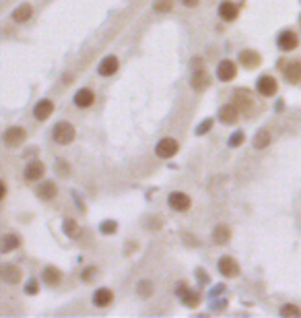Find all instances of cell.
<instances>
[{
  "mask_svg": "<svg viewBox=\"0 0 301 318\" xmlns=\"http://www.w3.org/2000/svg\"><path fill=\"white\" fill-rule=\"evenodd\" d=\"M167 202H169V207L173 211H178V213H184V211H188L190 205H192V200H190V196L186 192H171Z\"/></svg>",
  "mask_w": 301,
  "mask_h": 318,
  "instance_id": "obj_4",
  "label": "cell"
},
{
  "mask_svg": "<svg viewBox=\"0 0 301 318\" xmlns=\"http://www.w3.org/2000/svg\"><path fill=\"white\" fill-rule=\"evenodd\" d=\"M211 126H213V120H205L203 124H200V126L196 128V134H205V132H209Z\"/></svg>",
  "mask_w": 301,
  "mask_h": 318,
  "instance_id": "obj_34",
  "label": "cell"
},
{
  "mask_svg": "<svg viewBox=\"0 0 301 318\" xmlns=\"http://www.w3.org/2000/svg\"><path fill=\"white\" fill-rule=\"evenodd\" d=\"M256 89H258V93H260L262 97H272V95L277 93V89H279V83H277V79H274V77L264 75V77H260V79H258Z\"/></svg>",
  "mask_w": 301,
  "mask_h": 318,
  "instance_id": "obj_2",
  "label": "cell"
},
{
  "mask_svg": "<svg viewBox=\"0 0 301 318\" xmlns=\"http://www.w3.org/2000/svg\"><path fill=\"white\" fill-rule=\"evenodd\" d=\"M43 172H45V168H43L41 162H31V164L25 168V178H27L29 182H35V180H39V178L43 176Z\"/></svg>",
  "mask_w": 301,
  "mask_h": 318,
  "instance_id": "obj_19",
  "label": "cell"
},
{
  "mask_svg": "<svg viewBox=\"0 0 301 318\" xmlns=\"http://www.w3.org/2000/svg\"><path fill=\"white\" fill-rule=\"evenodd\" d=\"M270 143V134L266 132V130H260L258 134H256V139H254V147L256 149H262V147H266Z\"/></svg>",
  "mask_w": 301,
  "mask_h": 318,
  "instance_id": "obj_27",
  "label": "cell"
},
{
  "mask_svg": "<svg viewBox=\"0 0 301 318\" xmlns=\"http://www.w3.org/2000/svg\"><path fill=\"white\" fill-rule=\"evenodd\" d=\"M37 196L43 198V200H49L56 196V184L54 182H41L37 186Z\"/></svg>",
  "mask_w": 301,
  "mask_h": 318,
  "instance_id": "obj_22",
  "label": "cell"
},
{
  "mask_svg": "<svg viewBox=\"0 0 301 318\" xmlns=\"http://www.w3.org/2000/svg\"><path fill=\"white\" fill-rule=\"evenodd\" d=\"M153 9H155L157 13H167V11L173 9V0H155Z\"/></svg>",
  "mask_w": 301,
  "mask_h": 318,
  "instance_id": "obj_29",
  "label": "cell"
},
{
  "mask_svg": "<svg viewBox=\"0 0 301 318\" xmlns=\"http://www.w3.org/2000/svg\"><path fill=\"white\" fill-rule=\"evenodd\" d=\"M209 85H211V77H209L207 71H196V73L192 75V87H194L196 91H203V89H207Z\"/></svg>",
  "mask_w": 301,
  "mask_h": 318,
  "instance_id": "obj_17",
  "label": "cell"
},
{
  "mask_svg": "<svg viewBox=\"0 0 301 318\" xmlns=\"http://www.w3.org/2000/svg\"><path fill=\"white\" fill-rule=\"evenodd\" d=\"M178 149H180V145H178L175 139H161V141L157 143L155 153H157V157H161V159H169V157H173V155L178 153Z\"/></svg>",
  "mask_w": 301,
  "mask_h": 318,
  "instance_id": "obj_3",
  "label": "cell"
},
{
  "mask_svg": "<svg viewBox=\"0 0 301 318\" xmlns=\"http://www.w3.org/2000/svg\"><path fill=\"white\" fill-rule=\"evenodd\" d=\"M285 79L289 83H299L301 81V62H291L287 69H285Z\"/></svg>",
  "mask_w": 301,
  "mask_h": 318,
  "instance_id": "obj_23",
  "label": "cell"
},
{
  "mask_svg": "<svg viewBox=\"0 0 301 318\" xmlns=\"http://www.w3.org/2000/svg\"><path fill=\"white\" fill-rule=\"evenodd\" d=\"M95 101V93L91 89H79L74 95V103L79 108H89V105Z\"/></svg>",
  "mask_w": 301,
  "mask_h": 318,
  "instance_id": "obj_18",
  "label": "cell"
},
{
  "mask_svg": "<svg viewBox=\"0 0 301 318\" xmlns=\"http://www.w3.org/2000/svg\"><path fill=\"white\" fill-rule=\"evenodd\" d=\"M241 143H243V132H241V130H237V132L229 139V145H231V147H239Z\"/></svg>",
  "mask_w": 301,
  "mask_h": 318,
  "instance_id": "obj_33",
  "label": "cell"
},
{
  "mask_svg": "<svg viewBox=\"0 0 301 318\" xmlns=\"http://www.w3.org/2000/svg\"><path fill=\"white\" fill-rule=\"evenodd\" d=\"M229 236H231V230L227 225H217L215 232H213V242L215 244H227Z\"/></svg>",
  "mask_w": 301,
  "mask_h": 318,
  "instance_id": "obj_24",
  "label": "cell"
},
{
  "mask_svg": "<svg viewBox=\"0 0 301 318\" xmlns=\"http://www.w3.org/2000/svg\"><path fill=\"white\" fill-rule=\"evenodd\" d=\"M19 244H21L19 236L7 234V236H5V242H3V252H13L15 248H19Z\"/></svg>",
  "mask_w": 301,
  "mask_h": 318,
  "instance_id": "obj_26",
  "label": "cell"
},
{
  "mask_svg": "<svg viewBox=\"0 0 301 318\" xmlns=\"http://www.w3.org/2000/svg\"><path fill=\"white\" fill-rule=\"evenodd\" d=\"M93 275H95V269H93V267H89V269H87V271H85L81 277H83V281H89Z\"/></svg>",
  "mask_w": 301,
  "mask_h": 318,
  "instance_id": "obj_36",
  "label": "cell"
},
{
  "mask_svg": "<svg viewBox=\"0 0 301 318\" xmlns=\"http://www.w3.org/2000/svg\"><path fill=\"white\" fill-rule=\"evenodd\" d=\"M235 105H237V108L247 116V114H252V110H254V99H252V95H249L247 91H237L235 93Z\"/></svg>",
  "mask_w": 301,
  "mask_h": 318,
  "instance_id": "obj_6",
  "label": "cell"
},
{
  "mask_svg": "<svg viewBox=\"0 0 301 318\" xmlns=\"http://www.w3.org/2000/svg\"><path fill=\"white\" fill-rule=\"evenodd\" d=\"M277 43H279V48H281V50L291 52V50H295V48L299 46V37H297V33H295V31H283V33L279 35Z\"/></svg>",
  "mask_w": 301,
  "mask_h": 318,
  "instance_id": "obj_9",
  "label": "cell"
},
{
  "mask_svg": "<svg viewBox=\"0 0 301 318\" xmlns=\"http://www.w3.org/2000/svg\"><path fill=\"white\" fill-rule=\"evenodd\" d=\"M37 291H39L37 281H35V279H29V281H27V285H25V293H27V296H35Z\"/></svg>",
  "mask_w": 301,
  "mask_h": 318,
  "instance_id": "obj_32",
  "label": "cell"
},
{
  "mask_svg": "<svg viewBox=\"0 0 301 318\" xmlns=\"http://www.w3.org/2000/svg\"><path fill=\"white\" fill-rule=\"evenodd\" d=\"M41 279H43L45 285H58L62 281V273L58 269H54V267H47V269H43Z\"/></svg>",
  "mask_w": 301,
  "mask_h": 318,
  "instance_id": "obj_20",
  "label": "cell"
},
{
  "mask_svg": "<svg viewBox=\"0 0 301 318\" xmlns=\"http://www.w3.org/2000/svg\"><path fill=\"white\" fill-rule=\"evenodd\" d=\"M52 137L58 145H68L74 141V126L70 122H58L52 130Z\"/></svg>",
  "mask_w": 301,
  "mask_h": 318,
  "instance_id": "obj_1",
  "label": "cell"
},
{
  "mask_svg": "<svg viewBox=\"0 0 301 318\" xmlns=\"http://www.w3.org/2000/svg\"><path fill=\"white\" fill-rule=\"evenodd\" d=\"M175 293L182 298V302H184L188 308H194V306L198 304V293H196V291H190V289H188L184 283H180V285H178Z\"/></svg>",
  "mask_w": 301,
  "mask_h": 318,
  "instance_id": "obj_15",
  "label": "cell"
},
{
  "mask_svg": "<svg viewBox=\"0 0 301 318\" xmlns=\"http://www.w3.org/2000/svg\"><path fill=\"white\" fill-rule=\"evenodd\" d=\"M237 114H239L237 105L235 103H227L225 108H221V112H219V120L223 124H233V122H237Z\"/></svg>",
  "mask_w": 301,
  "mask_h": 318,
  "instance_id": "obj_12",
  "label": "cell"
},
{
  "mask_svg": "<svg viewBox=\"0 0 301 318\" xmlns=\"http://www.w3.org/2000/svg\"><path fill=\"white\" fill-rule=\"evenodd\" d=\"M239 62L245 66V69H256L260 64V54L254 50H243L239 54Z\"/></svg>",
  "mask_w": 301,
  "mask_h": 318,
  "instance_id": "obj_13",
  "label": "cell"
},
{
  "mask_svg": "<svg viewBox=\"0 0 301 318\" xmlns=\"http://www.w3.org/2000/svg\"><path fill=\"white\" fill-rule=\"evenodd\" d=\"M112 302H114V293H112V289H106V287L97 289L95 296H93V304L99 306V308H108Z\"/></svg>",
  "mask_w": 301,
  "mask_h": 318,
  "instance_id": "obj_14",
  "label": "cell"
},
{
  "mask_svg": "<svg viewBox=\"0 0 301 318\" xmlns=\"http://www.w3.org/2000/svg\"><path fill=\"white\" fill-rule=\"evenodd\" d=\"M237 15H239V9H237L235 3H231V0H225V3L219 5V17L223 21H229L231 23V21L237 19Z\"/></svg>",
  "mask_w": 301,
  "mask_h": 318,
  "instance_id": "obj_10",
  "label": "cell"
},
{
  "mask_svg": "<svg viewBox=\"0 0 301 318\" xmlns=\"http://www.w3.org/2000/svg\"><path fill=\"white\" fill-rule=\"evenodd\" d=\"M3 279L7 283H19L21 281V269L15 264H5L3 267Z\"/></svg>",
  "mask_w": 301,
  "mask_h": 318,
  "instance_id": "obj_21",
  "label": "cell"
},
{
  "mask_svg": "<svg viewBox=\"0 0 301 318\" xmlns=\"http://www.w3.org/2000/svg\"><path fill=\"white\" fill-rule=\"evenodd\" d=\"M235 75H237V66H235V62H231V60H221L219 62V66H217V77H219V81H233L235 79Z\"/></svg>",
  "mask_w": 301,
  "mask_h": 318,
  "instance_id": "obj_7",
  "label": "cell"
},
{
  "mask_svg": "<svg viewBox=\"0 0 301 318\" xmlns=\"http://www.w3.org/2000/svg\"><path fill=\"white\" fill-rule=\"evenodd\" d=\"M198 3H200V0H182V5H186L188 9H194V7H198Z\"/></svg>",
  "mask_w": 301,
  "mask_h": 318,
  "instance_id": "obj_37",
  "label": "cell"
},
{
  "mask_svg": "<svg viewBox=\"0 0 301 318\" xmlns=\"http://www.w3.org/2000/svg\"><path fill=\"white\" fill-rule=\"evenodd\" d=\"M64 232H66V234H70V236H74V234H77V225H74V221H72V219L64 221Z\"/></svg>",
  "mask_w": 301,
  "mask_h": 318,
  "instance_id": "obj_35",
  "label": "cell"
},
{
  "mask_svg": "<svg viewBox=\"0 0 301 318\" xmlns=\"http://www.w3.org/2000/svg\"><path fill=\"white\" fill-rule=\"evenodd\" d=\"M136 291H138V296L148 298L150 293H153V283H150V281H140V283L136 285Z\"/></svg>",
  "mask_w": 301,
  "mask_h": 318,
  "instance_id": "obj_28",
  "label": "cell"
},
{
  "mask_svg": "<svg viewBox=\"0 0 301 318\" xmlns=\"http://www.w3.org/2000/svg\"><path fill=\"white\" fill-rule=\"evenodd\" d=\"M25 130L21 128V126H11V128H7V132H5V145H9V147H19L23 141H25Z\"/></svg>",
  "mask_w": 301,
  "mask_h": 318,
  "instance_id": "obj_8",
  "label": "cell"
},
{
  "mask_svg": "<svg viewBox=\"0 0 301 318\" xmlns=\"http://www.w3.org/2000/svg\"><path fill=\"white\" fill-rule=\"evenodd\" d=\"M31 15H33L31 5H21V7L13 13V19H15L17 23H25V21H29V19H31Z\"/></svg>",
  "mask_w": 301,
  "mask_h": 318,
  "instance_id": "obj_25",
  "label": "cell"
},
{
  "mask_svg": "<svg viewBox=\"0 0 301 318\" xmlns=\"http://www.w3.org/2000/svg\"><path fill=\"white\" fill-rule=\"evenodd\" d=\"M281 314H283V316H301V310H299L297 306H293V304H285V306L281 308Z\"/></svg>",
  "mask_w": 301,
  "mask_h": 318,
  "instance_id": "obj_30",
  "label": "cell"
},
{
  "mask_svg": "<svg viewBox=\"0 0 301 318\" xmlns=\"http://www.w3.org/2000/svg\"><path fill=\"white\" fill-rule=\"evenodd\" d=\"M102 230L104 234H116V230H118V223L116 221H106V223H102Z\"/></svg>",
  "mask_w": 301,
  "mask_h": 318,
  "instance_id": "obj_31",
  "label": "cell"
},
{
  "mask_svg": "<svg viewBox=\"0 0 301 318\" xmlns=\"http://www.w3.org/2000/svg\"><path fill=\"white\" fill-rule=\"evenodd\" d=\"M54 112V103L49 101V99H41L37 105H35V110H33V116L37 120H47L49 116H52Z\"/></svg>",
  "mask_w": 301,
  "mask_h": 318,
  "instance_id": "obj_11",
  "label": "cell"
},
{
  "mask_svg": "<svg viewBox=\"0 0 301 318\" xmlns=\"http://www.w3.org/2000/svg\"><path fill=\"white\" fill-rule=\"evenodd\" d=\"M219 271H221L223 277H237V275H239V264H237L235 258L223 256V258L219 260Z\"/></svg>",
  "mask_w": 301,
  "mask_h": 318,
  "instance_id": "obj_5",
  "label": "cell"
},
{
  "mask_svg": "<svg viewBox=\"0 0 301 318\" xmlns=\"http://www.w3.org/2000/svg\"><path fill=\"white\" fill-rule=\"evenodd\" d=\"M118 66H120L118 58L116 56H108V58L102 60V64H99V75H102V77H112L118 71Z\"/></svg>",
  "mask_w": 301,
  "mask_h": 318,
  "instance_id": "obj_16",
  "label": "cell"
}]
</instances>
